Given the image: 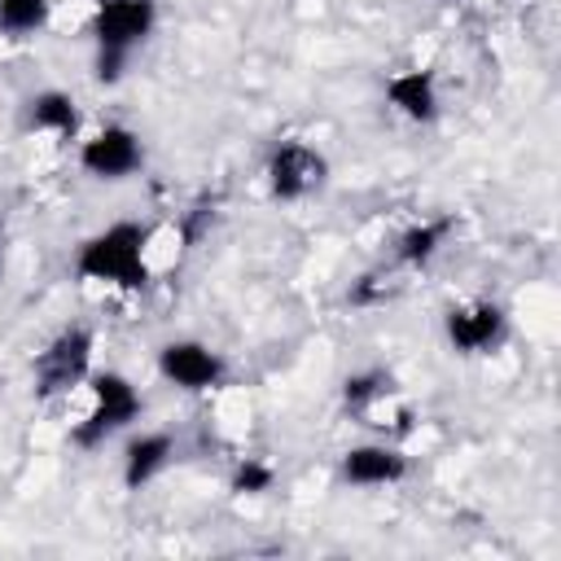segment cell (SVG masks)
Masks as SVG:
<instances>
[{"label":"cell","mask_w":561,"mask_h":561,"mask_svg":"<svg viewBox=\"0 0 561 561\" xmlns=\"http://www.w3.org/2000/svg\"><path fill=\"white\" fill-rule=\"evenodd\" d=\"M149 245H153V228L136 224V219H118L105 224L101 232L83 237L75 250V276L83 285H110L123 294H140L149 285Z\"/></svg>","instance_id":"6da1fadb"},{"label":"cell","mask_w":561,"mask_h":561,"mask_svg":"<svg viewBox=\"0 0 561 561\" xmlns=\"http://www.w3.org/2000/svg\"><path fill=\"white\" fill-rule=\"evenodd\" d=\"M153 26H158V0H96V13L88 22L96 79L118 83L136 48L153 35Z\"/></svg>","instance_id":"7a4b0ae2"},{"label":"cell","mask_w":561,"mask_h":561,"mask_svg":"<svg viewBox=\"0 0 561 561\" xmlns=\"http://www.w3.org/2000/svg\"><path fill=\"white\" fill-rule=\"evenodd\" d=\"M140 412H145V394L136 390L131 377H123L114 368H101V373L92 368V377H88V408L70 425V443L79 451H101L114 434L131 430L140 421Z\"/></svg>","instance_id":"3957f363"},{"label":"cell","mask_w":561,"mask_h":561,"mask_svg":"<svg viewBox=\"0 0 561 561\" xmlns=\"http://www.w3.org/2000/svg\"><path fill=\"white\" fill-rule=\"evenodd\" d=\"M92 351H96V337L88 324H66L57 329L44 351L35 355V399L53 403V399H66L70 390L88 386L92 377Z\"/></svg>","instance_id":"277c9868"},{"label":"cell","mask_w":561,"mask_h":561,"mask_svg":"<svg viewBox=\"0 0 561 561\" xmlns=\"http://www.w3.org/2000/svg\"><path fill=\"white\" fill-rule=\"evenodd\" d=\"M329 184V158L298 140V136H285L267 149L263 158V188L272 202H307L316 197L320 188Z\"/></svg>","instance_id":"5b68a950"},{"label":"cell","mask_w":561,"mask_h":561,"mask_svg":"<svg viewBox=\"0 0 561 561\" xmlns=\"http://www.w3.org/2000/svg\"><path fill=\"white\" fill-rule=\"evenodd\" d=\"M443 337L456 355L478 359V355H495L508 342V311L491 298H465L451 302L443 311Z\"/></svg>","instance_id":"8992f818"},{"label":"cell","mask_w":561,"mask_h":561,"mask_svg":"<svg viewBox=\"0 0 561 561\" xmlns=\"http://www.w3.org/2000/svg\"><path fill=\"white\" fill-rule=\"evenodd\" d=\"M145 167V140L127 123H105L88 140H79V171L101 184H123Z\"/></svg>","instance_id":"52a82bcc"},{"label":"cell","mask_w":561,"mask_h":561,"mask_svg":"<svg viewBox=\"0 0 561 561\" xmlns=\"http://www.w3.org/2000/svg\"><path fill=\"white\" fill-rule=\"evenodd\" d=\"M158 377L184 394H210L228 381V359L197 337H175L158 346Z\"/></svg>","instance_id":"ba28073f"},{"label":"cell","mask_w":561,"mask_h":561,"mask_svg":"<svg viewBox=\"0 0 561 561\" xmlns=\"http://www.w3.org/2000/svg\"><path fill=\"white\" fill-rule=\"evenodd\" d=\"M408 473H412V460H408V451L399 443H355L337 460V478L346 486H359V491L394 486Z\"/></svg>","instance_id":"9c48e42d"},{"label":"cell","mask_w":561,"mask_h":561,"mask_svg":"<svg viewBox=\"0 0 561 561\" xmlns=\"http://www.w3.org/2000/svg\"><path fill=\"white\" fill-rule=\"evenodd\" d=\"M22 127L35 131V136H53L61 145L79 140V127H83V114H79V101L61 88H39L22 101Z\"/></svg>","instance_id":"30bf717a"},{"label":"cell","mask_w":561,"mask_h":561,"mask_svg":"<svg viewBox=\"0 0 561 561\" xmlns=\"http://www.w3.org/2000/svg\"><path fill=\"white\" fill-rule=\"evenodd\" d=\"M386 105L403 118V123H416V127H425V123H434L438 118V79H434V70H425V66H408V70H394L390 79H386Z\"/></svg>","instance_id":"8fae6325"},{"label":"cell","mask_w":561,"mask_h":561,"mask_svg":"<svg viewBox=\"0 0 561 561\" xmlns=\"http://www.w3.org/2000/svg\"><path fill=\"white\" fill-rule=\"evenodd\" d=\"M337 399H342V412H346L351 421L373 425L377 412L390 408V403L399 399V381H394L390 368H355V373L342 377Z\"/></svg>","instance_id":"7c38bea8"},{"label":"cell","mask_w":561,"mask_h":561,"mask_svg":"<svg viewBox=\"0 0 561 561\" xmlns=\"http://www.w3.org/2000/svg\"><path fill=\"white\" fill-rule=\"evenodd\" d=\"M451 232H456V219H451V215H430V219L408 224V228L394 237V245H390L394 267H408V272L430 267V263H434V259L447 250Z\"/></svg>","instance_id":"4fadbf2b"},{"label":"cell","mask_w":561,"mask_h":561,"mask_svg":"<svg viewBox=\"0 0 561 561\" xmlns=\"http://www.w3.org/2000/svg\"><path fill=\"white\" fill-rule=\"evenodd\" d=\"M171 456H175V438L167 430H140V434H131L127 447H123V486L127 491L149 486L171 465Z\"/></svg>","instance_id":"5bb4252c"},{"label":"cell","mask_w":561,"mask_h":561,"mask_svg":"<svg viewBox=\"0 0 561 561\" xmlns=\"http://www.w3.org/2000/svg\"><path fill=\"white\" fill-rule=\"evenodd\" d=\"M53 22V0H0V35L31 39Z\"/></svg>","instance_id":"9a60e30c"},{"label":"cell","mask_w":561,"mask_h":561,"mask_svg":"<svg viewBox=\"0 0 561 561\" xmlns=\"http://www.w3.org/2000/svg\"><path fill=\"white\" fill-rule=\"evenodd\" d=\"M276 486V465L263 456H241L228 473V491L232 495H267Z\"/></svg>","instance_id":"2e32d148"},{"label":"cell","mask_w":561,"mask_h":561,"mask_svg":"<svg viewBox=\"0 0 561 561\" xmlns=\"http://www.w3.org/2000/svg\"><path fill=\"white\" fill-rule=\"evenodd\" d=\"M394 294V280H390V272H364L355 285H351V302L355 307H377V302H386Z\"/></svg>","instance_id":"e0dca14e"},{"label":"cell","mask_w":561,"mask_h":561,"mask_svg":"<svg viewBox=\"0 0 561 561\" xmlns=\"http://www.w3.org/2000/svg\"><path fill=\"white\" fill-rule=\"evenodd\" d=\"M210 219H215V206H210V202H197V206L184 215V241L193 245V241H197V237L210 228Z\"/></svg>","instance_id":"ac0fdd59"},{"label":"cell","mask_w":561,"mask_h":561,"mask_svg":"<svg viewBox=\"0 0 561 561\" xmlns=\"http://www.w3.org/2000/svg\"><path fill=\"white\" fill-rule=\"evenodd\" d=\"M0 259H4V232H0Z\"/></svg>","instance_id":"d6986e66"}]
</instances>
